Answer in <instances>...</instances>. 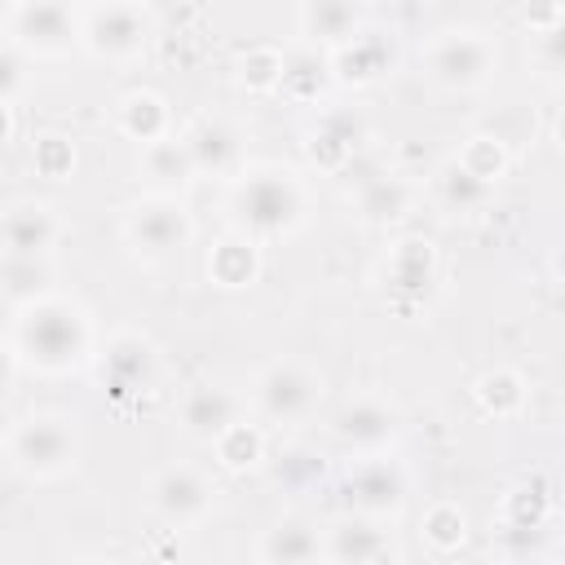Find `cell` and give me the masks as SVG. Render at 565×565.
Listing matches in <instances>:
<instances>
[{
    "mask_svg": "<svg viewBox=\"0 0 565 565\" xmlns=\"http://www.w3.org/2000/svg\"><path fill=\"white\" fill-rule=\"evenodd\" d=\"M93 349L88 313L66 296H35L13 313V358L35 371H71Z\"/></svg>",
    "mask_w": 565,
    "mask_h": 565,
    "instance_id": "1",
    "label": "cell"
},
{
    "mask_svg": "<svg viewBox=\"0 0 565 565\" xmlns=\"http://www.w3.org/2000/svg\"><path fill=\"white\" fill-rule=\"evenodd\" d=\"M230 216L252 238H282L305 221V185L278 163L247 168L230 190Z\"/></svg>",
    "mask_w": 565,
    "mask_h": 565,
    "instance_id": "2",
    "label": "cell"
},
{
    "mask_svg": "<svg viewBox=\"0 0 565 565\" xmlns=\"http://www.w3.org/2000/svg\"><path fill=\"white\" fill-rule=\"evenodd\" d=\"M75 455H79V433L66 415H26L22 424L9 428V463L35 481L66 472Z\"/></svg>",
    "mask_w": 565,
    "mask_h": 565,
    "instance_id": "3",
    "label": "cell"
},
{
    "mask_svg": "<svg viewBox=\"0 0 565 565\" xmlns=\"http://www.w3.org/2000/svg\"><path fill=\"white\" fill-rule=\"evenodd\" d=\"M424 66H428V79L441 88H477L499 66V44L486 31H468V26L441 31L424 49Z\"/></svg>",
    "mask_w": 565,
    "mask_h": 565,
    "instance_id": "4",
    "label": "cell"
},
{
    "mask_svg": "<svg viewBox=\"0 0 565 565\" xmlns=\"http://www.w3.org/2000/svg\"><path fill=\"white\" fill-rule=\"evenodd\" d=\"M150 40V13L137 0H106L84 18V49L93 57L128 62Z\"/></svg>",
    "mask_w": 565,
    "mask_h": 565,
    "instance_id": "5",
    "label": "cell"
},
{
    "mask_svg": "<svg viewBox=\"0 0 565 565\" xmlns=\"http://www.w3.org/2000/svg\"><path fill=\"white\" fill-rule=\"evenodd\" d=\"M9 40H18L26 53L57 57L84 44V22L66 0H31L18 13H9Z\"/></svg>",
    "mask_w": 565,
    "mask_h": 565,
    "instance_id": "6",
    "label": "cell"
},
{
    "mask_svg": "<svg viewBox=\"0 0 565 565\" xmlns=\"http://www.w3.org/2000/svg\"><path fill=\"white\" fill-rule=\"evenodd\" d=\"M128 243L146 256H172L190 243V212L181 207V199H168V194H154V199H141L128 207Z\"/></svg>",
    "mask_w": 565,
    "mask_h": 565,
    "instance_id": "7",
    "label": "cell"
},
{
    "mask_svg": "<svg viewBox=\"0 0 565 565\" xmlns=\"http://www.w3.org/2000/svg\"><path fill=\"white\" fill-rule=\"evenodd\" d=\"M313 397H318V375L300 362H269L252 384L256 411L274 424H291V419L309 415Z\"/></svg>",
    "mask_w": 565,
    "mask_h": 565,
    "instance_id": "8",
    "label": "cell"
},
{
    "mask_svg": "<svg viewBox=\"0 0 565 565\" xmlns=\"http://www.w3.org/2000/svg\"><path fill=\"white\" fill-rule=\"evenodd\" d=\"M344 503L349 512H362V516H393L402 503H406V472L388 459H358L344 477Z\"/></svg>",
    "mask_w": 565,
    "mask_h": 565,
    "instance_id": "9",
    "label": "cell"
},
{
    "mask_svg": "<svg viewBox=\"0 0 565 565\" xmlns=\"http://www.w3.org/2000/svg\"><path fill=\"white\" fill-rule=\"evenodd\" d=\"M154 344L137 331H119L102 353V384L110 397H137L154 384Z\"/></svg>",
    "mask_w": 565,
    "mask_h": 565,
    "instance_id": "10",
    "label": "cell"
},
{
    "mask_svg": "<svg viewBox=\"0 0 565 565\" xmlns=\"http://www.w3.org/2000/svg\"><path fill=\"white\" fill-rule=\"evenodd\" d=\"M327 62H331V79L362 88V84H375L397 62V49H393V35L384 26H362L353 40L335 44Z\"/></svg>",
    "mask_w": 565,
    "mask_h": 565,
    "instance_id": "11",
    "label": "cell"
},
{
    "mask_svg": "<svg viewBox=\"0 0 565 565\" xmlns=\"http://www.w3.org/2000/svg\"><path fill=\"white\" fill-rule=\"evenodd\" d=\"M150 503L154 512L168 521V525H194L207 516L212 508V486L194 472V468H163L154 481H150Z\"/></svg>",
    "mask_w": 565,
    "mask_h": 565,
    "instance_id": "12",
    "label": "cell"
},
{
    "mask_svg": "<svg viewBox=\"0 0 565 565\" xmlns=\"http://www.w3.org/2000/svg\"><path fill=\"white\" fill-rule=\"evenodd\" d=\"M331 428H335L340 446H349L358 455H375L397 437V411L380 397H358L335 415Z\"/></svg>",
    "mask_w": 565,
    "mask_h": 565,
    "instance_id": "13",
    "label": "cell"
},
{
    "mask_svg": "<svg viewBox=\"0 0 565 565\" xmlns=\"http://www.w3.org/2000/svg\"><path fill=\"white\" fill-rule=\"evenodd\" d=\"M185 141L194 150V163H199V177H238L243 168V137L230 119H216V115H203L185 128Z\"/></svg>",
    "mask_w": 565,
    "mask_h": 565,
    "instance_id": "14",
    "label": "cell"
},
{
    "mask_svg": "<svg viewBox=\"0 0 565 565\" xmlns=\"http://www.w3.org/2000/svg\"><path fill=\"white\" fill-rule=\"evenodd\" d=\"M177 424H181L185 437L212 446L230 424H238V397H234L230 388H221V384H199V388H190V393L181 397Z\"/></svg>",
    "mask_w": 565,
    "mask_h": 565,
    "instance_id": "15",
    "label": "cell"
},
{
    "mask_svg": "<svg viewBox=\"0 0 565 565\" xmlns=\"http://www.w3.org/2000/svg\"><path fill=\"white\" fill-rule=\"evenodd\" d=\"M397 547L388 543V530H380V516H344L340 525L327 530V561H393Z\"/></svg>",
    "mask_w": 565,
    "mask_h": 565,
    "instance_id": "16",
    "label": "cell"
},
{
    "mask_svg": "<svg viewBox=\"0 0 565 565\" xmlns=\"http://www.w3.org/2000/svg\"><path fill=\"white\" fill-rule=\"evenodd\" d=\"M57 216L40 199H22L4 212V252L9 256H44L57 243Z\"/></svg>",
    "mask_w": 565,
    "mask_h": 565,
    "instance_id": "17",
    "label": "cell"
},
{
    "mask_svg": "<svg viewBox=\"0 0 565 565\" xmlns=\"http://www.w3.org/2000/svg\"><path fill=\"white\" fill-rule=\"evenodd\" d=\"M437 274V252L428 238L411 234V238H397L388 260H384V278H388V291L397 296H424L428 282Z\"/></svg>",
    "mask_w": 565,
    "mask_h": 565,
    "instance_id": "18",
    "label": "cell"
},
{
    "mask_svg": "<svg viewBox=\"0 0 565 565\" xmlns=\"http://www.w3.org/2000/svg\"><path fill=\"white\" fill-rule=\"evenodd\" d=\"M362 137H366L362 115H353V110H327V115L318 119L313 137H309V154H313V163H322V168H344V163L358 154Z\"/></svg>",
    "mask_w": 565,
    "mask_h": 565,
    "instance_id": "19",
    "label": "cell"
},
{
    "mask_svg": "<svg viewBox=\"0 0 565 565\" xmlns=\"http://www.w3.org/2000/svg\"><path fill=\"white\" fill-rule=\"evenodd\" d=\"M300 26H305V35H309L313 44L335 49V44L353 40L366 22H362V13H358V0H305Z\"/></svg>",
    "mask_w": 565,
    "mask_h": 565,
    "instance_id": "20",
    "label": "cell"
},
{
    "mask_svg": "<svg viewBox=\"0 0 565 565\" xmlns=\"http://www.w3.org/2000/svg\"><path fill=\"white\" fill-rule=\"evenodd\" d=\"M353 207H358V221H366V225H388V221L406 216V207H411V185H406L402 177H388V172L362 177V181H358V194H353Z\"/></svg>",
    "mask_w": 565,
    "mask_h": 565,
    "instance_id": "21",
    "label": "cell"
},
{
    "mask_svg": "<svg viewBox=\"0 0 565 565\" xmlns=\"http://www.w3.org/2000/svg\"><path fill=\"white\" fill-rule=\"evenodd\" d=\"M490 190H494V181H481V177H477L472 168H463L459 159H446V163L437 168V177H433V194H437V203H441L450 216H468V212L486 207Z\"/></svg>",
    "mask_w": 565,
    "mask_h": 565,
    "instance_id": "22",
    "label": "cell"
},
{
    "mask_svg": "<svg viewBox=\"0 0 565 565\" xmlns=\"http://www.w3.org/2000/svg\"><path fill=\"white\" fill-rule=\"evenodd\" d=\"M256 556L269 565H300V561L327 556V539H318V530L305 521H278L274 530H265Z\"/></svg>",
    "mask_w": 565,
    "mask_h": 565,
    "instance_id": "23",
    "label": "cell"
},
{
    "mask_svg": "<svg viewBox=\"0 0 565 565\" xmlns=\"http://www.w3.org/2000/svg\"><path fill=\"white\" fill-rule=\"evenodd\" d=\"M256 269H260V256H256V238L252 234H230L212 247L207 256V274L221 282V287H252L256 282Z\"/></svg>",
    "mask_w": 565,
    "mask_h": 565,
    "instance_id": "24",
    "label": "cell"
},
{
    "mask_svg": "<svg viewBox=\"0 0 565 565\" xmlns=\"http://www.w3.org/2000/svg\"><path fill=\"white\" fill-rule=\"evenodd\" d=\"M168 124H172V115H168V106H163L159 93L137 88V93H128L119 102V132L132 137V141H141V146L168 137Z\"/></svg>",
    "mask_w": 565,
    "mask_h": 565,
    "instance_id": "25",
    "label": "cell"
},
{
    "mask_svg": "<svg viewBox=\"0 0 565 565\" xmlns=\"http://www.w3.org/2000/svg\"><path fill=\"white\" fill-rule=\"evenodd\" d=\"M141 163H146V172H150L154 181H163V185H185L190 177H199V163H194V150H190L185 132H181V137L168 132V137L141 146Z\"/></svg>",
    "mask_w": 565,
    "mask_h": 565,
    "instance_id": "26",
    "label": "cell"
},
{
    "mask_svg": "<svg viewBox=\"0 0 565 565\" xmlns=\"http://www.w3.org/2000/svg\"><path fill=\"white\" fill-rule=\"evenodd\" d=\"M327 75H331V62H327V57H318L313 49H296V53L282 57L278 93H287L291 102H313V97L322 93Z\"/></svg>",
    "mask_w": 565,
    "mask_h": 565,
    "instance_id": "27",
    "label": "cell"
},
{
    "mask_svg": "<svg viewBox=\"0 0 565 565\" xmlns=\"http://www.w3.org/2000/svg\"><path fill=\"white\" fill-rule=\"evenodd\" d=\"M212 446H216V459H221L225 468H234V472H243V468H252V463L265 459V437H260L252 424H243V419L230 424Z\"/></svg>",
    "mask_w": 565,
    "mask_h": 565,
    "instance_id": "28",
    "label": "cell"
},
{
    "mask_svg": "<svg viewBox=\"0 0 565 565\" xmlns=\"http://www.w3.org/2000/svg\"><path fill=\"white\" fill-rule=\"evenodd\" d=\"M463 168H472L481 181H499L503 168H508V141L499 132H477L463 141V150L455 154Z\"/></svg>",
    "mask_w": 565,
    "mask_h": 565,
    "instance_id": "29",
    "label": "cell"
},
{
    "mask_svg": "<svg viewBox=\"0 0 565 565\" xmlns=\"http://www.w3.org/2000/svg\"><path fill=\"white\" fill-rule=\"evenodd\" d=\"M477 397H481V406H486L490 415H499V419H508V415H516V411L525 406L521 375H512V371H490V375H481Z\"/></svg>",
    "mask_w": 565,
    "mask_h": 565,
    "instance_id": "30",
    "label": "cell"
},
{
    "mask_svg": "<svg viewBox=\"0 0 565 565\" xmlns=\"http://www.w3.org/2000/svg\"><path fill=\"white\" fill-rule=\"evenodd\" d=\"M4 291H9V305L18 309V305H26V300H35V296H44V265H40V256H9L4 260Z\"/></svg>",
    "mask_w": 565,
    "mask_h": 565,
    "instance_id": "31",
    "label": "cell"
},
{
    "mask_svg": "<svg viewBox=\"0 0 565 565\" xmlns=\"http://www.w3.org/2000/svg\"><path fill=\"white\" fill-rule=\"evenodd\" d=\"M31 168H35L40 177L62 181V177H71V168H75V146H71L62 132H44V137L31 141Z\"/></svg>",
    "mask_w": 565,
    "mask_h": 565,
    "instance_id": "32",
    "label": "cell"
},
{
    "mask_svg": "<svg viewBox=\"0 0 565 565\" xmlns=\"http://www.w3.org/2000/svg\"><path fill=\"white\" fill-rule=\"evenodd\" d=\"M424 534H428V543H433L437 552H450V547L463 543L468 521H463V512H459L455 503H437V508L424 512Z\"/></svg>",
    "mask_w": 565,
    "mask_h": 565,
    "instance_id": "33",
    "label": "cell"
},
{
    "mask_svg": "<svg viewBox=\"0 0 565 565\" xmlns=\"http://www.w3.org/2000/svg\"><path fill=\"white\" fill-rule=\"evenodd\" d=\"M282 57H287V53H278V49H252V53L243 57V84L256 88V93L278 88V79H282Z\"/></svg>",
    "mask_w": 565,
    "mask_h": 565,
    "instance_id": "34",
    "label": "cell"
},
{
    "mask_svg": "<svg viewBox=\"0 0 565 565\" xmlns=\"http://www.w3.org/2000/svg\"><path fill=\"white\" fill-rule=\"evenodd\" d=\"M534 57L543 66L547 79H565V18L539 26V44H534Z\"/></svg>",
    "mask_w": 565,
    "mask_h": 565,
    "instance_id": "35",
    "label": "cell"
},
{
    "mask_svg": "<svg viewBox=\"0 0 565 565\" xmlns=\"http://www.w3.org/2000/svg\"><path fill=\"white\" fill-rule=\"evenodd\" d=\"M322 472V463L309 455V450H287V455H278V463H274V481L278 486H305V481H313Z\"/></svg>",
    "mask_w": 565,
    "mask_h": 565,
    "instance_id": "36",
    "label": "cell"
},
{
    "mask_svg": "<svg viewBox=\"0 0 565 565\" xmlns=\"http://www.w3.org/2000/svg\"><path fill=\"white\" fill-rule=\"evenodd\" d=\"M22 53H26V49H22L18 40L4 44V57H0V62H4V102L18 97V84H22Z\"/></svg>",
    "mask_w": 565,
    "mask_h": 565,
    "instance_id": "37",
    "label": "cell"
},
{
    "mask_svg": "<svg viewBox=\"0 0 565 565\" xmlns=\"http://www.w3.org/2000/svg\"><path fill=\"white\" fill-rule=\"evenodd\" d=\"M556 274H561V278H565V247H561V252H556Z\"/></svg>",
    "mask_w": 565,
    "mask_h": 565,
    "instance_id": "38",
    "label": "cell"
},
{
    "mask_svg": "<svg viewBox=\"0 0 565 565\" xmlns=\"http://www.w3.org/2000/svg\"><path fill=\"white\" fill-rule=\"evenodd\" d=\"M4 4H9V13H18V9H22V4H31V0H4Z\"/></svg>",
    "mask_w": 565,
    "mask_h": 565,
    "instance_id": "39",
    "label": "cell"
},
{
    "mask_svg": "<svg viewBox=\"0 0 565 565\" xmlns=\"http://www.w3.org/2000/svg\"><path fill=\"white\" fill-rule=\"evenodd\" d=\"M556 137H561V146H565V115H561V124H556Z\"/></svg>",
    "mask_w": 565,
    "mask_h": 565,
    "instance_id": "40",
    "label": "cell"
}]
</instances>
